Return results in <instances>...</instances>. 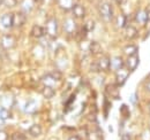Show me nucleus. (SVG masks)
<instances>
[{
    "instance_id": "obj_27",
    "label": "nucleus",
    "mask_w": 150,
    "mask_h": 140,
    "mask_svg": "<svg viewBox=\"0 0 150 140\" xmlns=\"http://www.w3.org/2000/svg\"><path fill=\"white\" fill-rule=\"evenodd\" d=\"M1 1H2V4H4L5 6H7V7H9V8L15 7V6L18 5V0H1Z\"/></svg>"
},
{
    "instance_id": "obj_17",
    "label": "nucleus",
    "mask_w": 150,
    "mask_h": 140,
    "mask_svg": "<svg viewBox=\"0 0 150 140\" xmlns=\"http://www.w3.org/2000/svg\"><path fill=\"white\" fill-rule=\"evenodd\" d=\"M34 4H35V0H22V4H21V12L23 13H28L30 12L33 8H34Z\"/></svg>"
},
{
    "instance_id": "obj_23",
    "label": "nucleus",
    "mask_w": 150,
    "mask_h": 140,
    "mask_svg": "<svg viewBox=\"0 0 150 140\" xmlns=\"http://www.w3.org/2000/svg\"><path fill=\"white\" fill-rule=\"evenodd\" d=\"M42 83L44 84V86H52L56 84L57 80L51 76V74H47L42 78Z\"/></svg>"
},
{
    "instance_id": "obj_13",
    "label": "nucleus",
    "mask_w": 150,
    "mask_h": 140,
    "mask_svg": "<svg viewBox=\"0 0 150 140\" xmlns=\"http://www.w3.org/2000/svg\"><path fill=\"white\" fill-rule=\"evenodd\" d=\"M46 35V31H45V27H40V25H34L33 29H31V36L34 38H43L44 36Z\"/></svg>"
},
{
    "instance_id": "obj_15",
    "label": "nucleus",
    "mask_w": 150,
    "mask_h": 140,
    "mask_svg": "<svg viewBox=\"0 0 150 140\" xmlns=\"http://www.w3.org/2000/svg\"><path fill=\"white\" fill-rule=\"evenodd\" d=\"M124 66H125V62L120 56H114L111 59V68H113L115 71L119 69H122Z\"/></svg>"
},
{
    "instance_id": "obj_25",
    "label": "nucleus",
    "mask_w": 150,
    "mask_h": 140,
    "mask_svg": "<svg viewBox=\"0 0 150 140\" xmlns=\"http://www.w3.org/2000/svg\"><path fill=\"white\" fill-rule=\"evenodd\" d=\"M127 23H128V16L121 14L118 18V27L119 28H126V27H128Z\"/></svg>"
},
{
    "instance_id": "obj_7",
    "label": "nucleus",
    "mask_w": 150,
    "mask_h": 140,
    "mask_svg": "<svg viewBox=\"0 0 150 140\" xmlns=\"http://www.w3.org/2000/svg\"><path fill=\"white\" fill-rule=\"evenodd\" d=\"M76 29H77V27H76V23H75V21L73 18H67V20H65V22H64V31L67 34V35H73L76 32Z\"/></svg>"
},
{
    "instance_id": "obj_37",
    "label": "nucleus",
    "mask_w": 150,
    "mask_h": 140,
    "mask_svg": "<svg viewBox=\"0 0 150 140\" xmlns=\"http://www.w3.org/2000/svg\"><path fill=\"white\" fill-rule=\"evenodd\" d=\"M114 1H115L117 4H121V2H122V0H114Z\"/></svg>"
},
{
    "instance_id": "obj_11",
    "label": "nucleus",
    "mask_w": 150,
    "mask_h": 140,
    "mask_svg": "<svg viewBox=\"0 0 150 140\" xmlns=\"http://www.w3.org/2000/svg\"><path fill=\"white\" fill-rule=\"evenodd\" d=\"M72 13L76 18H83L86 16V8L80 5V4H75L72 8Z\"/></svg>"
},
{
    "instance_id": "obj_35",
    "label": "nucleus",
    "mask_w": 150,
    "mask_h": 140,
    "mask_svg": "<svg viewBox=\"0 0 150 140\" xmlns=\"http://www.w3.org/2000/svg\"><path fill=\"white\" fill-rule=\"evenodd\" d=\"M146 88H147L148 92H150V80H148V82L146 83Z\"/></svg>"
},
{
    "instance_id": "obj_12",
    "label": "nucleus",
    "mask_w": 150,
    "mask_h": 140,
    "mask_svg": "<svg viewBox=\"0 0 150 140\" xmlns=\"http://www.w3.org/2000/svg\"><path fill=\"white\" fill-rule=\"evenodd\" d=\"M137 35H139V31L134 25H128V27L125 28V38L126 39L133 40L137 37Z\"/></svg>"
},
{
    "instance_id": "obj_10",
    "label": "nucleus",
    "mask_w": 150,
    "mask_h": 140,
    "mask_svg": "<svg viewBox=\"0 0 150 140\" xmlns=\"http://www.w3.org/2000/svg\"><path fill=\"white\" fill-rule=\"evenodd\" d=\"M25 13L23 12H16L14 13V27L15 28H21L25 23Z\"/></svg>"
},
{
    "instance_id": "obj_16",
    "label": "nucleus",
    "mask_w": 150,
    "mask_h": 140,
    "mask_svg": "<svg viewBox=\"0 0 150 140\" xmlns=\"http://www.w3.org/2000/svg\"><path fill=\"white\" fill-rule=\"evenodd\" d=\"M74 0H58V6L62 9V10H72L73 6H74Z\"/></svg>"
},
{
    "instance_id": "obj_22",
    "label": "nucleus",
    "mask_w": 150,
    "mask_h": 140,
    "mask_svg": "<svg viewBox=\"0 0 150 140\" xmlns=\"http://www.w3.org/2000/svg\"><path fill=\"white\" fill-rule=\"evenodd\" d=\"M89 51H90L91 54H94V55L100 54V53H102V46H100V44L97 43V41H91V43L89 44Z\"/></svg>"
},
{
    "instance_id": "obj_4",
    "label": "nucleus",
    "mask_w": 150,
    "mask_h": 140,
    "mask_svg": "<svg viewBox=\"0 0 150 140\" xmlns=\"http://www.w3.org/2000/svg\"><path fill=\"white\" fill-rule=\"evenodd\" d=\"M129 72L131 71L127 68H122V69L117 70L115 71V84L118 86H122L126 83V80H127V78L129 76Z\"/></svg>"
},
{
    "instance_id": "obj_38",
    "label": "nucleus",
    "mask_w": 150,
    "mask_h": 140,
    "mask_svg": "<svg viewBox=\"0 0 150 140\" xmlns=\"http://www.w3.org/2000/svg\"><path fill=\"white\" fill-rule=\"evenodd\" d=\"M43 0H35V2H42Z\"/></svg>"
},
{
    "instance_id": "obj_6",
    "label": "nucleus",
    "mask_w": 150,
    "mask_h": 140,
    "mask_svg": "<svg viewBox=\"0 0 150 140\" xmlns=\"http://www.w3.org/2000/svg\"><path fill=\"white\" fill-rule=\"evenodd\" d=\"M139 63H140V59H139L137 54H135V55H131V56L127 57L125 64H126V68L129 70L131 72H133V71H135V70L137 69Z\"/></svg>"
},
{
    "instance_id": "obj_21",
    "label": "nucleus",
    "mask_w": 150,
    "mask_h": 140,
    "mask_svg": "<svg viewBox=\"0 0 150 140\" xmlns=\"http://www.w3.org/2000/svg\"><path fill=\"white\" fill-rule=\"evenodd\" d=\"M36 109H37V104H36L35 100H29V101H27V104L24 106V111H25V113L33 114V113L36 111Z\"/></svg>"
},
{
    "instance_id": "obj_8",
    "label": "nucleus",
    "mask_w": 150,
    "mask_h": 140,
    "mask_svg": "<svg viewBox=\"0 0 150 140\" xmlns=\"http://www.w3.org/2000/svg\"><path fill=\"white\" fill-rule=\"evenodd\" d=\"M135 21L141 25H146L148 23V12L146 9H139L135 13Z\"/></svg>"
},
{
    "instance_id": "obj_31",
    "label": "nucleus",
    "mask_w": 150,
    "mask_h": 140,
    "mask_svg": "<svg viewBox=\"0 0 150 140\" xmlns=\"http://www.w3.org/2000/svg\"><path fill=\"white\" fill-rule=\"evenodd\" d=\"M9 136L5 130H0V140H8Z\"/></svg>"
},
{
    "instance_id": "obj_34",
    "label": "nucleus",
    "mask_w": 150,
    "mask_h": 140,
    "mask_svg": "<svg viewBox=\"0 0 150 140\" xmlns=\"http://www.w3.org/2000/svg\"><path fill=\"white\" fill-rule=\"evenodd\" d=\"M68 140H81V137H79V136H72L71 138H68Z\"/></svg>"
},
{
    "instance_id": "obj_3",
    "label": "nucleus",
    "mask_w": 150,
    "mask_h": 140,
    "mask_svg": "<svg viewBox=\"0 0 150 140\" xmlns=\"http://www.w3.org/2000/svg\"><path fill=\"white\" fill-rule=\"evenodd\" d=\"M0 46L5 51L13 50L16 46V39L12 35H4L0 39Z\"/></svg>"
},
{
    "instance_id": "obj_18",
    "label": "nucleus",
    "mask_w": 150,
    "mask_h": 140,
    "mask_svg": "<svg viewBox=\"0 0 150 140\" xmlns=\"http://www.w3.org/2000/svg\"><path fill=\"white\" fill-rule=\"evenodd\" d=\"M29 134L31 136V137H34V138H37L39 137L40 134H42V126L39 125V124H34V125H31L30 127H29Z\"/></svg>"
},
{
    "instance_id": "obj_5",
    "label": "nucleus",
    "mask_w": 150,
    "mask_h": 140,
    "mask_svg": "<svg viewBox=\"0 0 150 140\" xmlns=\"http://www.w3.org/2000/svg\"><path fill=\"white\" fill-rule=\"evenodd\" d=\"M0 24L4 29H11L14 27V14L13 13H6L0 18Z\"/></svg>"
},
{
    "instance_id": "obj_30",
    "label": "nucleus",
    "mask_w": 150,
    "mask_h": 140,
    "mask_svg": "<svg viewBox=\"0 0 150 140\" xmlns=\"http://www.w3.org/2000/svg\"><path fill=\"white\" fill-rule=\"evenodd\" d=\"M51 76L56 79L57 82H59L61 79V77H62V74L60 71H53V72H51Z\"/></svg>"
},
{
    "instance_id": "obj_39",
    "label": "nucleus",
    "mask_w": 150,
    "mask_h": 140,
    "mask_svg": "<svg viewBox=\"0 0 150 140\" xmlns=\"http://www.w3.org/2000/svg\"><path fill=\"white\" fill-rule=\"evenodd\" d=\"M148 109H149V111H150V101H149V104H148Z\"/></svg>"
},
{
    "instance_id": "obj_19",
    "label": "nucleus",
    "mask_w": 150,
    "mask_h": 140,
    "mask_svg": "<svg viewBox=\"0 0 150 140\" xmlns=\"http://www.w3.org/2000/svg\"><path fill=\"white\" fill-rule=\"evenodd\" d=\"M56 94V91L52 86H44L42 90V95L45 98V99H52Z\"/></svg>"
},
{
    "instance_id": "obj_40",
    "label": "nucleus",
    "mask_w": 150,
    "mask_h": 140,
    "mask_svg": "<svg viewBox=\"0 0 150 140\" xmlns=\"http://www.w3.org/2000/svg\"><path fill=\"white\" fill-rule=\"evenodd\" d=\"M1 4H2V1H1V0H0V5H1Z\"/></svg>"
},
{
    "instance_id": "obj_33",
    "label": "nucleus",
    "mask_w": 150,
    "mask_h": 140,
    "mask_svg": "<svg viewBox=\"0 0 150 140\" xmlns=\"http://www.w3.org/2000/svg\"><path fill=\"white\" fill-rule=\"evenodd\" d=\"M121 140H132V138L128 133H124V134L121 136Z\"/></svg>"
},
{
    "instance_id": "obj_29",
    "label": "nucleus",
    "mask_w": 150,
    "mask_h": 140,
    "mask_svg": "<svg viewBox=\"0 0 150 140\" xmlns=\"http://www.w3.org/2000/svg\"><path fill=\"white\" fill-rule=\"evenodd\" d=\"M94 27H95V23L93 21H89V22H87V24H84V29L87 30V32H89V31H93L94 30Z\"/></svg>"
},
{
    "instance_id": "obj_20",
    "label": "nucleus",
    "mask_w": 150,
    "mask_h": 140,
    "mask_svg": "<svg viewBox=\"0 0 150 140\" xmlns=\"http://www.w3.org/2000/svg\"><path fill=\"white\" fill-rule=\"evenodd\" d=\"M137 51H139V47L134 44H129V45H126L124 47V53L127 55V56H131V55H135L137 54Z\"/></svg>"
},
{
    "instance_id": "obj_36",
    "label": "nucleus",
    "mask_w": 150,
    "mask_h": 140,
    "mask_svg": "<svg viewBox=\"0 0 150 140\" xmlns=\"http://www.w3.org/2000/svg\"><path fill=\"white\" fill-rule=\"evenodd\" d=\"M147 12H148V22H150V9H148Z\"/></svg>"
},
{
    "instance_id": "obj_28",
    "label": "nucleus",
    "mask_w": 150,
    "mask_h": 140,
    "mask_svg": "<svg viewBox=\"0 0 150 140\" xmlns=\"http://www.w3.org/2000/svg\"><path fill=\"white\" fill-rule=\"evenodd\" d=\"M12 140H27V138H25V136H24L23 133H21V132H15V133H13V136H12Z\"/></svg>"
},
{
    "instance_id": "obj_9",
    "label": "nucleus",
    "mask_w": 150,
    "mask_h": 140,
    "mask_svg": "<svg viewBox=\"0 0 150 140\" xmlns=\"http://www.w3.org/2000/svg\"><path fill=\"white\" fill-rule=\"evenodd\" d=\"M97 63H98V67H99L100 71H109L111 69V59L109 56H106V55L102 56L97 61Z\"/></svg>"
},
{
    "instance_id": "obj_26",
    "label": "nucleus",
    "mask_w": 150,
    "mask_h": 140,
    "mask_svg": "<svg viewBox=\"0 0 150 140\" xmlns=\"http://www.w3.org/2000/svg\"><path fill=\"white\" fill-rule=\"evenodd\" d=\"M120 113L122 115L124 118H128L129 117V108L127 105H121L120 107Z\"/></svg>"
},
{
    "instance_id": "obj_1",
    "label": "nucleus",
    "mask_w": 150,
    "mask_h": 140,
    "mask_svg": "<svg viewBox=\"0 0 150 140\" xmlns=\"http://www.w3.org/2000/svg\"><path fill=\"white\" fill-rule=\"evenodd\" d=\"M98 13L100 18L105 22H111L113 18V9L112 5L109 1H102L98 6Z\"/></svg>"
},
{
    "instance_id": "obj_2",
    "label": "nucleus",
    "mask_w": 150,
    "mask_h": 140,
    "mask_svg": "<svg viewBox=\"0 0 150 140\" xmlns=\"http://www.w3.org/2000/svg\"><path fill=\"white\" fill-rule=\"evenodd\" d=\"M45 31H46V35L49 36V38H51V39H56L57 38L59 29H58V22H57V20L54 18H49L46 21Z\"/></svg>"
},
{
    "instance_id": "obj_24",
    "label": "nucleus",
    "mask_w": 150,
    "mask_h": 140,
    "mask_svg": "<svg viewBox=\"0 0 150 140\" xmlns=\"http://www.w3.org/2000/svg\"><path fill=\"white\" fill-rule=\"evenodd\" d=\"M11 117H12V113H11V110H9L8 108L2 107V108L0 109V120H2V121H7V120H9Z\"/></svg>"
},
{
    "instance_id": "obj_32",
    "label": "nucleus",
    "mask_w": 150,
    "mask_h": 140,
    "mask_svg": "<svg viewBox=\"0 0 150 140\" xmlns=\"http://www.w3.org/2000/svg\"><path fill=\"white\" fill-rule=\"evenodd\" d=\"M90 70H91V71H94V72H98V71H100V70H99V67H98V63H97V62H93V63H91V66H90Z\"/></svg>"
},
{
    "instance_id": "obj_14",
    "label": "nucleus",
    "mask_w": 150,
    "mask_h": 140,
    "mask_svg": "<svg viewBox=\"0 0 150 140\" xmlns=\"http://www.w3.org/2000/svg\"><path fill=\"white\" fill-rule=\"evenodd\" d=\"M105 92L109 97H111L113 99H119V92H118V85L115 84H109L105 88Z\"/></svg>"
}]
</instances>
